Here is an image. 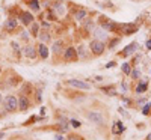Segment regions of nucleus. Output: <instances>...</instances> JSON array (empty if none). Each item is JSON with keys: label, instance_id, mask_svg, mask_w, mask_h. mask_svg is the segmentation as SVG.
Returning <instances> with one entry per match:
<instances>
[{"label": "nucleus", "instance_id": "1a4fd4ad", "mask_svg": "<svg viewBox=\"0 0 151 140\" xmlns=\"http://www.w3.org/2000/svg\"><path fill=\"white\" fill-rule=\"evenodd\" d=\"M23 53H24V56H26V57H35V56H37V51H35V48H33L32 45L24 47Z\"/></svg>", "mask_w": 151, "mask_h": 140}, {"label": "nucleus", "instance_id": "f3484780", "mask_svg": "<svg viewBox=\"0 0 151 140\" xmlns=\"http://www.w3.org/2000/svg\"><path fill=\"white\" fill-rule=\"evenodd\" d=\"M30 8H32V11H39V5H38V0H32L30 2Z\"/></svg>", "mask_w": 151, "mask_h": 140}, {"label": "nucleus", "instance_id": "cd10ccee", "mask_svg": "<svg viewBox=\"0 0 151 140\" xmlns=\"http://www.w3.org/2000/svg\"><path fill=\"white\" fill-rule=\"evenodd\" d=\"M12 47H14L15 50H18V45H17V42H12Z\"/></svg>", "mask_w": 151, "mask_h": 140}, {"label": "nucleus", "instance_id": "aec40b11", "mask_svg": "<svg viewBox=\"0 0 151 140\" xmlns=\"http://www.w3.org/2000/svg\"><path fill=\"white\" fill-rule=\"evenodd\" d=\"M140 75V71H139V69H133V71H131V77L133 78H138Z\"/></svg>", "mask_w": 151, "mask_h": 140}, {"label": "nucleus", "instance_id": "412c9836", "mask_svg": "<svg viewBox=\"0 0 151 140\" xmlns=\"http://www.w3.org/2000/svg\"><path fill=\"white\" fill-rule=\"evenodd\" d=\"M150 109H151V104H147V106L144 107V110H142V111H144V115H147V113L150 111Z\"/></svg>", "mask_w": 151, "mask_h": 140}, {"label": "nucleus", "instance_id": "bb28decb", "mask_svg": "<svg viewBox=\"0 0 151 140\" xmlns=\"http://www.w3.org/2000/svg\"><path fill=\"white\" fill-rule=\"evenodd\" d=\"M21 35H23V38H24V39H27V38H29V35H27V32H23Z\"/></svg>", "mask_w": 151, "mask_h": 140}, {"label": "nucleus", "instance_id": "4468645a", "mask_svg": "<svg viewBox=\"0 0 151 140\" xmlns=\"http://www.w3.org/2000/svg\"><path fill=\"white\" fill-rule=\"evenodd\" d=\"M62 45H64V44H62V41H56L55 44H53V47H51L53 53H59L60 48H62Z\"/></svg>", "mask_w": 151, "mask_h": 140}, {"label": "nucleus", "instance_id": "423d86ee", "mask_svg": "<svg viewBox=\"0 0 151 140\" xmlns=\"http://www.w3.org/2000/svg\"><path fill=\"white\" fill-rule=\"evenodd\" d=\"M65 59L67 60H76L77 59V51L73 48V47H70L65 50Z\"/></svg>", "mask_w": 151, "mask_h": 140}, {"label": "nucleus", "instance_id": "7c9ffc66", "mask_svg": "<svg viewBox=\"0 0 151 140\" xmlns=\"http://www.w3.org/2000/svg\"><path fill=\"white\" fill-rule=\"evenodd\" d=\"M0 102H2V93H0Z\"/></svg>", "mask_w": 151, "mask_h": 140}, {"label": "nucleus", "instance_id": "2eb2a0df", "mask_svg": "<svg viewBox=\"0 0 151 140\" xmlns=\"http://www.w3.org/2000/svg\"><path fill=\"white\" fill-rule=\"evenodd\" d=\"M147 91V81H142L136 86V92L138 93H142V92H145Z\"/></svg>", "mask_w": 151, "mask_h": 140}, {"label": "nucleus", "instance_id": "7ed1b4c3", "mask_svg": "<svg viewBox=\"0 0 151 140\" xmlns=\"http://www.w3.org/2000/svg\"><path fill=\"white\" fill-rule=\"evenodd\" d=\"M5 107H6L8 110H9V111H14V110H17V107H18V101H17V98L14 97V95H9V97H6Z\"/></svg>", "mask_w": 151, "mask_h": 140}, {"label": "nucleus", "instance_id": "b1692460", "mask_svg": "<svg viewBox=\"0 0 151 140\" xmlns=\"http://www.w3.org/2000/svg\"><path fill=\"white\" fill-rule=\"evenodd\" d=\"M37 32H38V26H37V24H33V27H32V33H33V35H37Z\"/></svg>", "mask_w": 151, "mask_h": 140}, {"label": "nucleus", "instance_id": "dca6fc26", "mask_svg": "<svg viewBox=\"0 0 151 140\" xmlns=\"http://www.w3.org/2000/svg\"><path fill=\"white\" fill-rule=\"evenodd\" d=\"M124 131V127H122V124L121 122H117V127L113 125V133H117V134H121Z\"/></svg>", "mask_w": 151, "mask_h": 140}, {"label": "nucleus", "instance_id": "5701e85b", "mask_svg": "<svg viewBox=\"0 0 151 140\" xmlns=\"http://www.w3.org/2000/svg\"><path fill=\"white\" fill-rule=\"evenodd\" d=\"M39 38H41L42 41H47V39H48V35H47V33H41V36H39Z\"/></svg>", "mask_w": 151, "mask_h": 140}, {"label": "nucleus", "instance_id": "393cba45", "mask_svg": "<svg viewBox=\"0 0 151 140\" xmlns=\"http://www.w3.org/2000/svg\"><path fill=\"white\" fill-rule=\"evenodd\" d=\"M37 100H38V101H41V91H38V92H37Z\"/></svg>", "mask_w": 151, "mask_h": 140}, {"label": "nucleus", "instance_id": "9b49d317", "mask_svg": "<svg viewBox=\"0 0 151 140\" xmlns=\"http://www.w3.org/2000/svg\"><path fill=\"white\" fill-rule=\"evenodd\" d=\"M21 21H23V24H30V23L33 21L32 14H30V12H23V14H21Z\"/></svg>", "mask_w": 151, "mask_h": 140}, {"label": "nucleus", "instance_id": "4be33fe9", "mask_svg": "<svg viewBox=\"0 0 151 140\" xmlns=\"http://www.w3.org/2000/svg\"><path fill=\"white\" fill-rule=\"evenodd\" d=\"M71 124H73V127H74V128L80 127V122H79V120H76V119H73V122H71Z\"/></svg>", "mask_w": 151, "mask_h": 140}, {"label": "nucleus", "instance_id": "ddd939ff", "mask_svg": "<svg viewBox=\"0 0 151 140\" xmlns=\"http://www.w3.org/2000/svg\"><path fill=\"white\" fill-rule=\"evenodd\" d=\"M55 11L58 12V15H64L65 14V6L62 3H56L55 5Z\"/></svg>", "mask_w": 151, "mask_h": 140}, {"label": "nucleus", "instance_id": "6ab92c4d", "mask_svg": "<svg viewBox=\"0 0 151 140\" xmlns=\"http://www.w3.org/2000/svg\"><path fill=\"white\" fill-rule=\"evenodd\" d=\"M85 15H86V12H85V11H80V12H77V14H76V18H77V20H82Z\"/></svg>", "mask_w": 151, "mask_h": 140}, {"label": "nucleus", "instance_id": "c756f323", "mask_svg": "<svg viewBox=\"0 0 151 140\" xmlns=\"http://www.w3.org/2000/svg\"><path fill=\"white\" fill-rule=\"evenodd\" d=\"M147 140H151V134H148V136H147Z\"/></svg>", "mask_w": 151, "mask_h": 140}, {"label": "nucleus", "instance_id": "a878e982", "mask_svg": "<svg viewBox=\"0 0 151 140\" xmlns=\"http://www.w3.org/2000/svg\"><path fill=\"white\" fill-rule=\"evenodd\" d=\"M147 48H148V50H151V39H148V41H147Z\"/></svg>", "mask_w": 151, "mask_h": 140}, {"label": "nucleus", "instance_id": "6e6552de", "mask_svg": "<svg viewBox=\"0 0 151 140\" xmlns=\"http://www.w3.org/2000/svg\"><path fill=\"white\" fill-rule=\"evenodd\" d=\"M38 53H39V56H41L42 59H47V57H48V48L44 45L42 42L38 45Z\"/></svg>", "mask_w": 151, "mask_h": 140}, {"label": "nucleus", "instance_id": "a211bd4d", "mask_svg": "<svg viewBox=\"0 0 151 140\" xmlns=\"http://www.w3.org/2000/svg\"><path fill=\"white\" fill-rule=\"evenodd\" d=\"M122 72H124V74H130V72H131L129 63H124V65H122Z\"/></svg>", "mask_w": 151, "mask_h": 140}, {"label": "nucleus", "instance_id": "f8f14e48", "mask_svg": "<svg viewBox=\"0 0 151 140\" xmlns=\"http://www.w3.org/2000/svg\"><path fill=\"white\" fill-rule=\"evenodd\" d=\"M15 27H17V20L15 18H9L6 21V29L8 30H14Z\"/></svg>", "mask_w": 151, "mask_h": 140}, {"label": "nucleus", "instance_id": "39448f33", "mask_svg": "<svg viewBox=\"0 0 151 140\" xmlns=\"http://www.w3.org/2000/svg\"><path fill=\"white\" fill-rule=\"evenodd\" d=\"M136 50H138V44H136V42H131L130 45H127V47H126V50L122 51V56H130V54L135 53Z\"/></svg>", "mask_w": 151, "mask_h": 140}, {"label": "nucleus", "instance_id": "20e7f679", "mask_svg": "<svg viewBox=\"0 0 151 140\" xmlns=\"http://www.w3.org/2000/svg\"><path fill=\"white\" fill-rule=\"evenodd\" d=\"M88 118H89V120L95 122V124H101V122H104V118H103V115H100V113H95V111L88 113Z\"/></svg>", "mask_w": 151, "mask_h": 140}, {"label": "nucleus", "instance_id": "c85d7f7f", "mask_svg": "<svg viewBox=\"0 0 151 140\" xmlns=\"http://www.w3.org/2000/svg\"><path fill=\"white\" fill-rule=\"evenodd\" d=\"M68 140H79V139H76V137H68Z\"/></svg>", "mask_w": 151, "mask_h": 140}, {"label": "nucleus", "instance_id": "0eeeda50", "mask_svg": "<svg viewBox=\"0 0 151 140\" xmlns=\"http://www.w3.org/2000/svg\"><path fill=\"white\" fill-rule=\"evenodd\" d=\"M18 109L23 110V111L29 109V101H27V98H26V97H20L18 98Z\"/></svg>", "mask_w": 151, "mask_h": 140}, {"label": "nucleus", "instance_id": "f257e3e1", "mask_svg": "<svg viewBox=\"0 0 151 140\" xmlns=\"http://www.w3.org/2000/svg\"><path fill=\"white\" fill-rule=\"evenodd\" d=\"M91 51H92L95 56H100L103 51H104V44H103L101 41H98V39L92 41V42H91Z\"/></svg>", "mask_w": 151, "mask_h": 140}, {"label": "nucleus", "instance_id": "f03ea898", "mask_svg": "<svg viewBox=\"0 0 151 140\" xmlns=\"http://www.w3.org/2000/svg\"><path fill=\"white\" fill-rule=\"evenodd\" d=\"M67 84L73 86V87H77V89H83V91H89L91 89V84H88L82 80H74V78H71V80L67 81Z\"/></svg>", "mask_w": 151, "mask_h": 140}, {"label": "nucleus", "instance_id": "9d476101", "mask_svg": "<svg viewBox=\"0 0 151 140\" xmlns=\"http://www.w3.org/2000/svg\"><path fill=\"white\" fill-rule=\"evenodd\" d=\"M94 35H95V36L98 38V39H106V38H107V32L103 30V27L95 29V30H94Z\"/></svg>", "mask_w": 151, "mask_h": 140}]
</instances>
